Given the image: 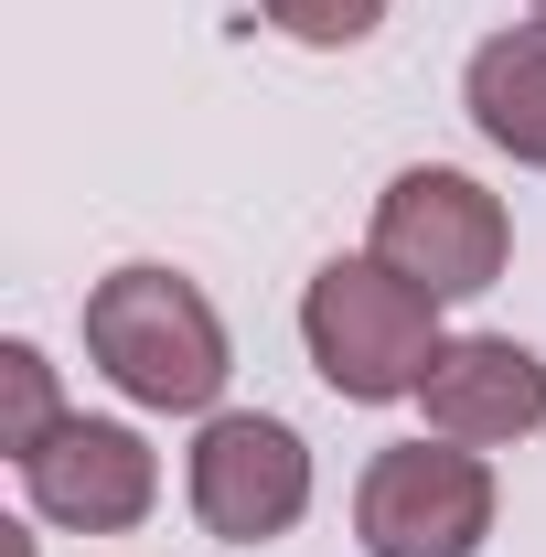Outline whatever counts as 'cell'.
<instances>
[{"mask_svg":"<svg viewBox=\"0 0 546 557\" xmlns=\"http://www.w3.org/2000/svg\"><path fill=\"white\" fill-rule=\"evenodd\" d=\"M86 364L129 397V408L161 418H214L225 375H236V344H225V311L183 269L161 258H129L86 289Z\"/></svg>","mask_w":546,"mask_h":557,"instance_id":"1","label":"cell"},{"mask_svg":"<svg viewBox=\"0 0 546 557\" xmlns=\"http://www.w3.org/2000/svg\"><path fill=\"white\" fill-rule=\"evenodd\" d=\"M439 300L397 278L375 247L364 258H333V269H311L300 289V354H311V375L333 386L343 408H397L429 386V364H439Z\"/></svg>","mask_w":546,"mask_h":557,"instance_id":"2","label":"cell"},{"mask_svg":"<svg viewBox=\"0 0 546 557\" xmlns=\"http://www.w3.org/2000/svg\"><path fill=\"white\" fill-rule=\"evenodd\" d=\"M375 258L397 278H418L429 300H482L504 278V258H514V214H504V194H482L472 172L408 161L375 194Z\"/></svg>","mask_w":546,"mask_h":557,"instance_id":"3","label":"cell"},{"mask_svg":"<svg viewBox=\"0 0 546 557\" xmlns=\"http://www.w3.org/2000/svg\"><path fill=\"white\" fill-rule=\"evenodd\" d=\"M493 461L461 440H397L353 483V536L364 557H482L493 536Z\"/></svg>","mask_w":546,"mask_h":557,"instance_id":"4","label":"cell"},{"mask_svg":"<svg viewBox=\"0 0 546 557\" xmlns=\"http://www.w3.org/2000/svg\"><path fill=\"white\" fill-rule=\"evenodd\" d=\"M183 493H194V525L214 547H278L311 515V440L269 408H214L194 429Z\"/></svg>","mask_w":546,"mask_h":557,"instance_id":"5","label":"cell"},{"mask_svg":"<svg viewBox=\"0 0 546 557\" xmlns=\"http://www.w3.org/2000/svg\"><path fill=\"white\" fill-rule=\"evenodd\" d=\"M11 472H22V504L44 525H65V536H129L139 515L161 504V450L139 440L129 418H65Z\"/></svg>","mask_w":546,"mask_h":557,"instance_id":"6","label":"cell"},{"mask_svg":"<svg viewBox=\"0 0 546 557\" xmlns=\"http://www.w3.org/2000/svg\"><path fill=\"white\" fill-rule=\"evenodd\" d=\"M429 440H461V450H514L546 429V354L514 333H450L429 386H418Z\"/></svg>","mask_w":546,"mask_h":557,"instance_id":"7","label":"cell"},{"mask_svg":"<svg viewBox=\"0 0 546 557\" xmlns=\"http://www.w3.org/2000/svg\"><path fill=\"white\" fill-rule=\"evenodd\" d=\"M461 108L514 172H546V22H504L493 44H472Z\"/></svg>","mask_w":546,"mask_h":557,"instance_id":"8","label":"cell"},{"mask_svg":"<svg viewBox=\"0 0 546 557\" xmlns=\"http://www.w3.org/2000/svg\"><path fill=\"white\" fill-rule=\"evenodd\" d=\"M54 429H65V397H54L44 344H0V450L22 461V450H44Z\"/></svg>","mask_w":546,"mask_h":557,"instance_id":"9","label":"cell"},{"mask_svg":"<svg viewBox=\"0 0 546 557\" xmlns=\"http://www.w3.org/2000/svg\"><path fill=\"white\" fill-rule=\"evenodd\" d=\"M289 44H311V54H353V44H375V22H386V0H258Z\"/></svg>","mask_w":546,"mask_h":557,"instance_id":"10","label":"cell"},{"mask_svg":"<svg viewBox=\"0 0 546 557\" xmlns=\"http://www.w3.org/2000/svg\"><path fill=\"white\" fill-rule=\"evenodd\" d=\"M525 11H536V22H546V0H525Z\"/></svg>","mask_w":546,"mask_h":557,"instance_id":"11","label":"cell"}]
</instances>
